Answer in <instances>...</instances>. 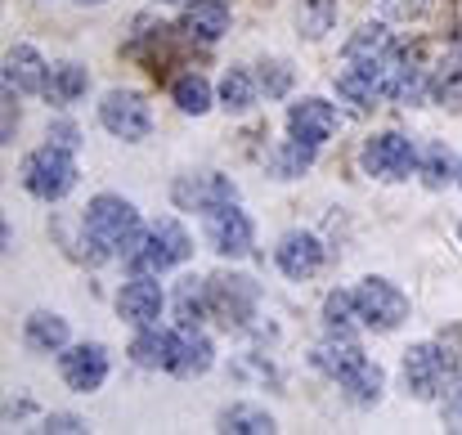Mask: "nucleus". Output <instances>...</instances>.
Instances as JSON below:
<instances>
[{"label": "nucleus", "instance_id": "obj_1", "mask_svg": "<svg viewBox=\"0 0 462 435\" xmlns=\"http://www.w3.org/2000/svg\"><path fill=\"white\" fill-rule=\"evenodd\" d=\"M86 243L95 247L99 261H131V252L144 238V220L135 211V202H126L122 193H99L86 207Z\"/></svg>", "mask_w": 462, "mask_h": 435}, {"label": "nucleus", "instance_id": "obj_2", "mask_svg": "<svg viewBox=\"0 0 462 435\" xmlns=\"http://www.w3.org/2000/svg\"><path fill=\"white\" fill-rule=\"evenodd\" d=\"M72 184H77V157H72V148L50 140V144H41L36 153H27V162H23V189L32 198L59 202V198L72 193Z\"/></svg>", "mask_w": 462, "mask_h": 435}, {"label": "nucleus", "instance_id": "obj_3", "mask_svg": "<svg viewBox=\"0 0 462 435\" xmlns=\"http://www.w3.org/2000/svg\"><path fill=\"white\" fill-rule=\"evenodd\" d=\"M189 256H193V238H189V229H184L180 220L162 216L157 225L144 229L140 247L131 252V270H135V274H166V270L184 265Z\"/></svg>", "mask_w": 462, "mask_h": 435}, {"label": "nucleus", "instance_id": "obj_4", "mask_svg": "<svg viewBox=\"0 0 462 435\" xmlns=\"http://www.w3.org/2000/svg\"><path fill=\"white\" fill-rule=\"evenodd\" d=\"M404 386L413 400H440L454 391V359L436 341H418L404 350Z\"/></svg>", "mask_w": 462, "mask_h": 435}, {"label": "nucleus", "instance_id": "obj_5", "mask_svg": "<svg viewBox=\"0 0 462 435\" xmlns=\"http://www.w3.org/2000/svg\"><path fill=\"white\" fill-rule=\"evenodd\" d=\"M418 162H422L418 144H413L409 135H400V131H382V135H373V140L364 144V153H359V166H364L373 180H386V184L409 180V175L418 171Z\"/></svg>", "mask_w": 462, "mask_h": 435}, {"label": "nucleus", "instance_id": "obj_6", "mask_svg": "<svg viewBox=\"0 0 462 435\" xmlns=\"http://www.w3.org/2000/svg\"><path fill=\"white\" fill-rule=\"evenodd\" d=\"M355 305H359V323L373 328V332H395L409 319V296L382 274H368L355 288Z\"/></svg>", "mask_w": 462, "mask_h": 435}, {"label": "nucleus", "instance_id": "obj_7", "mask_svg": "<svg viewBox=\"0 0 462 435\" xmlns=\"http://www.w3.org/2000/svg\"><path fill=\"white\" fill-rule=\"evenodd\" d=\"M99 122L108 135H117L126 144H140L153 135V113H149L144 95H135V90H108L99 104Z\"/></svg>", "mask_w": 462, "mask_h": 435}, {"label": "nucleus", "instance_id": "obj_8", "mask_svg": "<svg viewBox=\"0 0 462 435\" xmlns=\"http://www.w3.org/2000/svg\"><path fill=\"white\" fill-rule=\"evenodd\" d=\"M386 59H346V68L337 72V95L355 108H377L382 99H391L386 95Z\"/></svg>", "mask_w": 462, "mask_h": 435}, {"label": "nucleus", "instance_id": "obj_9", "mask_svg": "<svg viewBox=\"0 0 462 435\" xmlns=\"http://www.w3.org/2000/svg\"><path fill=\"white\" fill-rule=\"evenodd\" d=\"M202 229H207L211 252H220V256H247V252H252V243H256V225H252V216H247L238 202L211 207Z\"/></svg>", "mask_w": 462, "mask_h": 435}, {"label": "nucleus", "instance_id": "obj_10", "mask_svg": "<svg viewBox=\"0 0 462 435\" xmlns=\"http://www.w3.org/2000/svg\"><path fill=\"white\" fill-rule=\"evenodd\" d=\"M108 368H113V359H108V350H104L99 341L68 346V350H63V359H59V373H63V382H68L72 391H81V395L99 391V386L108 382Z\"/></svg>", "mask_w": 462, "mask_h": 435}, {"label": "nucleus", "instance_id": "obj_11", "mask_svg": "<svg viewBox=\"0 0 462 435\" xmlns=\"http://www.w3.org/2000/svg\"><path fill=\"white\" fill-rule=\"evenodd\" d=\"M386 95L395 104H422L431 95V68H422L418 50H395L386 59Z\"/></svg>", "mask_w": 462, "mask_h": 435}, {"label": "nucleus", "instance_id": "obj_12", "mask_svg": "<svg viewBox=\"0 0 462 435\" xmlns=\"http://www.w3.org/2000/svg\"><path fill=\"white\" fill-rule=\"evenodd\" d=\"M175 202L184 211H211V207H225V202H238V189L229 175H216V171H198V175H184L175 184Z\"/></svg>", "mask_w": 462, "mask_h": 435}, {"label": "nucleus", "instance_id": "obj_13", "mask_svg": "<svg viewBox=\"0 0 462 435\" xmlns=\"http://www.w3.org/2000/svg\"><path fill=\"white\" fill-rule=\"evenodd\" d=\"M211 283V310L216 314H225L220 323L229 328H243L247 319H252V310H256V301H261V292L252 279H243V274H220V279H207Z\"/></svg>", "mask_w": 462, "mask_h": 435}, {"label": "nucleus", "instance_id": "obj_14", "mask_svg": "<svg viewBox=\"0 0 462 435\" xmlns=\"http://www.w3.org/2000/svg\"><path fill=\"white\" fill-rule=\"evenodd\" d=\"M332 131H337V108L328 104V99H297L292 108H288V135L292 140H301V144L319 148L332 140Z\"/></svg>", "mask_w": 462, "mask_h": 435}, {"label": "nucleus", "instance_id": "obj_15", "mask_svg": "<svg viewBox=\"0 0 462 435\" xmlns=\"http://www.w3.org/2000/svg\"><path fill=\"white\" fill-rule=\"evenodd\" d=\"M274 265L288 274V279H314L319 270H323V243L306 234V229H292V234H283L279 238V247H274Z\"/></svg>", "mask_w": 462, "mask_h": 435}, {"label": "nucleus", "instance_id": "obj_16", "mask_svg": "<svg viewBox=\"0 0 462 435\" xmlns=\"http://www.w3.org/2000/svg\"><path fill=\"white\" fill-rule=\"evenodd\" d=\"M162 305H166V292H162V283H157L153 274H135L126 288L117 292V314L126 323H135V328L157 323L162 319Z\"/></svg>", "mask_w": 462, "mask_h": 435}, {"label": "nucleus", "instance_id": "obj_17", "mask_svg": "<svg viewBox=\"0 0 462 435\" xmlns=\"http://www.w3.org/2000/svg\"><path fill=\"white\" fill-rule=\"evenodd\" d=\"M364 359H368V355L359 350V341H350V332H328V337L310 350V364H314L323 377H332V382H341L346 373H355Z\"/></svg>", "mask_w": 462, "mask_h": 435}, {"label": "nucleus", "instance_id": "obj_18", "mask_svg": "<svg viewBox=\"0 0 462 435\" xmlns=\"http://www.w3.org/2000/svg\"><path fill=\"white\" fill-rule=\"evenodd\" d=\"M45 81H50V68L36 45H14L5 54V86H14L18 95H45Z\"/></svg>", "mask_w": 462, "mask_h": 435}, {"label": "nucleus", "instance_id": "obj_19", "mask_svg": "<svg viewBox=\"0 0 462 435\" xmlns=\"http://www.w3.org/2000/svg\"><path fill=\"white\" fill-rule=\"evenodd\" d=\"M216 364V346H211V337H202L198 328H184V332H175V350H171V368L166 373H175V377H202L207 368Z\"/></svg>", "mask_w": 462, "mask_h": 435}, {"label": "nucleus", "instance_id": "obj_20", "mask_svg": "<svg viewBox=\"0 0 462 435\" xmlns=\"http://www.w3.org/2000/svg\"><path fill=\"white\" fill-rule=\"evenodd\" d=\"M180 27H184V36L211 45V41H220V36L229 32V5H225V0H193V5L180 14Z\"/></svg>", "mask_w": 462, "mask_h": 435}, {"label": "nucleus", "instance_id": "obj_21", "mask_svg": "<svg viewBox=\"0 0 462 435\" xmlns=\"http://www.w3.org/2000/svg\"><path fill=\"white\" fill-rule=\"evenodd\" d=\"M23 341H27L32 355L68 350V319H63V314H50V310H36V314H27V323H23Z\"/></svg>", "mask_w": 462, "mask_h": 435}, {"label": "nucleus", "instance_id": "obj_22", "mask_svg": "<svg viewBox=\"0 0 462 435\" xmlns=\"http://www.w3.org/2000/svg\"><path fill=\"white\" fill-rule=\"evenodd\" d=\"M86 86H90V72H86V63H54L50 68V81H45V99L54 104V108H68V104H77L81 95H86Z\"/></svg>", "mask_w": 462, "mask_h": 435}, {"label": "nucleus", "instance_id": "obj_23", "mask_svg": "<svg viewBox=\"0 0 462 435\" xmlns=\"http://www.w3.org/2000/svg\"><path fill=\"white\" fill-rule=\"evenodd\" d=\"M171 350H175V332H166L157 323H144L131 341V359L140 368H171Z\"/></svg>", "mask_w": 462, "mask_h": 435}, {"label": "nucleus", "instance_id": "obj_24", "mask_svg": "<svg viewBox=\"0 0 462 435\" xmlns=\"http://www.w3.org/2000/svg\"><path fill=\"white\" fill-rule=\"evenodd\" d=\"M211 314V283L207 279H180L175 288V319L180 328H198Z\"/></svg>", "mask_w": 462, "mask_h": 435}, {"label": "nucleus", "instance_id": "obj_25", "mask_svg": "<svg viewBox=\"0 0 462 435\" xmlns=\"http://www.w3.org/2000/svg\"><path fill=\"white\" fill-rule=\"evenodd\" d=\"M337 386L346 391V400H350V404H377V400H382V391H386V373H382V364L364 359V364H359L355 373H346Z\"/></svg>", "mask_w": 462, "mask_h": 435}, {"label": "nucleus", "instance_id": "obj_26", "mask_svg": "<svg viewBox=\"0 0 462 435\" xmlns=\"http://www.w3.org/2000/svg\"><path fill=\"white\" fill-rule=\"evenodd\" d=\"M386 54H395V36L386 23H364L346 41V59H386Z\"/></svg>", "mask_w": 462, "mask_h": 435}, {"label": "nucleus", "instance_id": "obj_27", "mask_svg": "<svg viewBox=\"0 0 462 435\" xmlns=\"http://www.w3.org/2000/svg\"><path fill=\"white\" fill-rule=\"evenodd\" d=\"M171 99H175V108H180V113H193V117H202V113L216 104V90H211V81H207V77H198V72H184V77H175V86H171Z\"/></svg>", "mask_w": 462, "mask_h": 435}, {"label": "nucleus", "instance_id": "obj_28", "mask_svg": "<svg viewBox=\"0 0 462 435\" xmlns=\"http://www.w3.org/2000/svg\"><path fill=\"white\" fill-rule=\"evenodd\" d=\"M431 95L449 108H462V50H449L436 68H431Z\"/></svg>", "mask_w": 462, "mask_h": 435}, {"label": "nucleus", "instance_id": "obj_29", "mask_svg": "<svg viewBox=\"0 0 462 435\" xmlns=\"http://www.w3.org/2000/svg\"><path fill=\"white\" fill-rule=\"evenodd\" d=\"M220 104L229 113H252L256 108V77L247 68H229L220 77Z\"/></svg>", "mask_w": 462, "mask_h": 435}, {"label": "nucleus", "instance_id": "obj_30", "mask_svg": "<svg viewBox=\"0 0 462 435\" xmlns=\"http://www.w3.org/2000/svg\"><path fill=\"white\" fill-rule=\"evenodd\" d=\"M337 23V0H297V27L306 41H323Z\"/></svg>", "mask_w": 462, "mask_h": 435}, {"label": "nucleus", "instance_id": "obj_31", "mask_svg": "<svg viewBox=\"0 0 462 435\" xmlns=\"http://www.w3.org/2000/svg\"><path fill=\"white\" fill-rule=\"evenodd\" d=\"M418 175H422V184L427 189H445L458 171H454V153H449V144H427L422 148V162H418Z\"/></svg>", "mask_w": 462, "mask_h": 435}, {"label": "nucleus", "instance_id": "obj_32", "mask_svg": "<svg viewBox=\"0 0 462 435\" xmlns=\"http://www.w3.org/2000/svg\"><path fill=\"white\" fill-rule=\"evenodd\" d=\"M220 427L238 435H256V431H274V418L265 409H256V404H229L220 413Z\"/></svg>", "mask_w": 462, "mask_h": 435}, {"label": "nucleus", "instance_id": "obj_33", "mask_svg": "<svg viewBox=\"0 0 462 435\" xmlns=\"http://www.w3.org/2000/svg\"><path fill=\"white\" fill-rule=\"evenodd\" d=\"M323 323H328V332H350V328L359 323L355 292H346V288L328 292V301H323Z\"/></svg>", "mask_w": 462, "mask_h": 435}, {"label": "nucleus", "instance_id": "obj_34", "mask_svg": "<svg viewBox=\"0 0 462 435\" xmlns=\"http://www.w3.org/2000/svg\"><path fill=\"white\" fill-rule=\"evenodd\" d=\"M310 162H314V148L301 144V140H288V144H279L274 153V175L279 180H297V175H306Z\"/></svg>", "mask_w": 462, "mask_h": 435}, {"label": "nucleus", "instance_id": "obj_35", "mask_svg": "<svg viewBox=\"0 0 462 435\" xmlns=\"http://www.w3.org/2000/svg\"><path fill=\"white\" fill-rule=\"evenodd\" d=\"M270 68V81L261 77V86H265V95H283L288 90V81H292V72H288V63H265Z\"/></svg>", "mask_w": 462, "mask_h": 435}, {"label": "nucleus", "instance_id": "obj_36", "mask_svg": "<svg viewBox=\"0 0 462 435\" xmlns=\"http://www.w3.org/2000/svg\"><path fill=\"white\" fill-rule=\"evenodd\" d=\"M445 422H449L454 431H462V386H454V391L445 395Z\"/></svg>", "mask_w": 462, "mask_h": 435}, {"label": "nucleus", "instance_id": "obj_37", "mask_svg": "<svg viewBox=\"0 0 462 435\" xmlns=\"http://www.w3.org/2000/svg\"><path fill=\"white\" fill-rule=\"evenodd\" d=\"M45 431H86V422L72 418V413H50L45 418Z\"/></svg>", "mask_w": 462, "mask_h": 435}, {"label": "nucleus", "instance_id": "obj_38", "mask_svg": "<svg viewBox=\"0 0 462 435\" xmlns=\"http://www.w3.org/2000/svg\"><path fill=\"white\" fill-rule=\"evenodd\" d=\"M50 140L63 148H77V126L72 122H59V126H50Z\"/></svg>", "mask_w": 462, "mask_h": 435}, {"label": "nucleus", "instance_id": "obj_39", "mask_svg": "<svg viewBox=\"0 0 462 435\" xmlns=\"http://www.w3.org/2000/svg\"><path fill=\"white\" fill-rule=\"evenodd\" d=\"M77 5H104V0H77Z\"/></svg>", "mask_w": 462, "mask_h": 435}, {"label": "nucleus", "instance_id": "obj_40", "mask_svg": "<svg viewBox=\"0 0 462 435\" xmlns=\"http://www.w3.org/2000/svg\"><path fill=\"white\" fill-rule=\"evenodd\" d=\"M157 5H180V0H157Z\"/></svg>", "mask_w": 462, "mask_h": 435}, {"label": "nucleus", "instance_id": "obj_41", "mask_svg": "<svg viewBox=\"0 0 462 435\" xmlns=\"http://www.w3.org/2000/svg\"><path fill=\"white\" fill-rule=\"evenodd\" d=\"M458 184H462V171H458Z\"/></svg>", "mask_w": 462, "mask_h": 435}, {"label": "nucleus", "instance_id": "obj_42", "mask_svg": "<svg viewBox=\"0 0 462 435\" xmlns=\"http://www.w3.org/2000/svg\"><path fill=\"white\" fill-rule=\"evenodd\" d=\"M458 238H462V225H458Z\"/></svg>", "mask_w": 462, "mask_h": 435}]
</instances>
